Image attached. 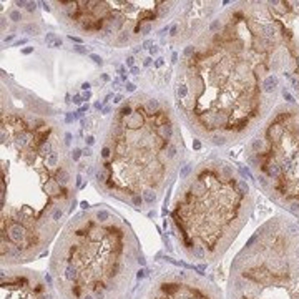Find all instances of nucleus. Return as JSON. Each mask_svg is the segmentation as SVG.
<instances>
[{
  "label": "nucleus",
  "instance_id": "nucleus-1",
  "mask_svg": "<svg viewBox=\"0 0 299 299\" xmlns=\"http://www.w3.org/2000/svg\"><path fill=\"white\" fill-rule=\"evenodd\" d=\"M60 145L55 125L23 113L2 115V166L25 176V181L2 179V264L37 258L75 208L70 160L60 166L48 161Z\"/></svg>",
  "mask_w": 299,
  "mask_h": 299
},
{
  "label": "nucleus",
  "instance_id": "nucleus-2",
  "mask_svg": "<svg viewBox=\"0 0 299 299\" xmlns=\"http://www.w3.org/2000/svg\"><path fill=\"white\" fill-rule=\"evenodd\" d=\"M138 244L130 228L111 216L82 213L58 238L50 271L63 299H120L131 284Z\"/></svg>",
  "mask_w": 299,
  "mask_h": 299
},
{
  "label": "nucleus",
  "instance_id": "nucleus-3",
  "mask_svg": "<svg viewBox=\"0 0 299 299\" xmlns=\"http://www.w3.org/2000/svg\"><path fill=\"white\" fill-rule=\"evenodd\" d=\"M181 135L168 106L150 111L146 95H136L123 103L110 123L105 145L110 158L98 161L108 173L103 184L108 194L131 201L145 189H165L176 166L181 165Z\"/></svg>",
  "mask_w": 299,
  "mask_h": 299
},
{
  "label": "nucleus",
  "instance_id": "nucleus-4",
  "mask_svg": "<svg viewBox=\"0 0 299 299\" xmlns=\"http://www.w3.org/2000/svg\"><path fill=\"white\" fill-rule=\"evenodd\" d=\"M238 181L229 165L205 161L181 183L171 223L188 259H214L234 238L248 196L239 191Z\"/></svg>",
  "mask_w": 299,
  "mask_h": 299
},
{
  "label": "nucleus",
  "instance_id": "nucleus-5",
  "mask_svg": "<svg viewBox=\"0 0 299 299\" xmlns=\"http://www.w3.org/2000/svg\"><path fill=\"white\" fill-rule=\"evenodd\" d=\"M299 229L286 223V233H266L261 228L246 243L243 254L233 264L238 276L233 281L234 299H299V256L288 259L291 239Z\"/></svg>",
  "mask_w": 299,
  "mask_h": 299
},
{
  "label": "nucleus",
  "instance_id": "nucleus-6",
  "mask_svg": "<svg viewBox=\"0 0 299 299\" xmlns=\"http://www.w3.org/2000/svg\"><path fill=\"white\" fill-rule=\"evenodd\" d=\"M140 299H218L213 289L188 271H166L151 279Z\"/></svg>",
  "mask_w": 299,
  "mask_h": 299
},
{
  "label": "nucleus",
  "instance_id": "nucleus-7",
  "mask_svg": "<svg viewBox=\"0 0 299 299\" xmlns=\"http://www.w3.org/2000/svg\"><path fill=\"white\" fill-rule=\"evenodd\" d=\"M2 299H53L47 286L32 271L2 272Z\"/></svg>",
  "mask_w": 299,
  "mask_h": 299
},
{
  "label": "nucleus",
  "instance_id": "nucleus-8",
  "mask_svg": "<svg viewBox=\"0 0 299 299\" xmlns=\"http://www.w3.org/2000/svg\"><path fill=\"white\" fill-rule=\"evenodd\" d=\"M141 198H143V201L146 205H153L156 199H158V193H156L155 189H145L143 193H141Z\"/></svg>",
  "mask_w": 299,
  "mask_h": 299
},
{
  "label": "nucleus",
  "instance_id": "nucleus-9",
  "mask_svg": "<svg viewBox=\"0 0 299 299\" xmlns=\"http://www.w3.org/2000/svg\"><path fill=\"white\" fill-rule=\"evenodd\" d=\"M23 32L30 33V35H37V33H40V28H38V25H35V23H28V25L23 27Z\"/></svg>",
  "mask_w": 299,
  "mask_h": 299
},
{
  "label": "nucleus",
  "instance_id": "nucleus-10",
  "mask_svg": "<svg viewBox=\"0 0 299 299\" xmlns=\"http://www.w3.org/2000/svg\"><path fill=\"white\" fill-rule=\"evenodd\" d=\"M238 188H239V191L243 194H248L249 193V186H248V183L244 181V179H239L238 181Z\"/></svg>",
  "mask_w": 299,
  "mask_h": 299
},
{
  "label": "nucleus",
  "instance_id": "nucleus-11",
  "mask_svg": "<svg viewBox=\"0 0 299 299\" xmlns=\"http://www.w3.org/2000/svg\"><path fill=\"white\" fill-rule=\"evenodd\" d=\"M189 171H191V165H184V166L181 168V171H179V178H181V179H184V178L189 175Z\"/></svg>",
  "mask_w": 299,
  "mask_h": 299
},
{
  "label": "nucleus",
  "instance_id": "nucleus-12",
  "mask_svg": "<svg viewBox=\"0 0 299 299\" xmlns=\"http://www.w3.org/2000/svg\"><path fill=\"white\" fill-rule=\"evenodd\" d=\"M10 20H13V22H20V20H22V15H20V12H18V10L10 12Z\"/></svg>",
  "mask_w": 299,
  "mask_h": 299
},
{
  "label": "nucleus",
  "instance_id": "nucleus-13",
  "mask_svg": "<svg viewBox=\"0 0 299 299\" xmlns=\"http://www.w3.org/2000/svg\"><path fill=\"white\" fill-rule=\"evenodd\" d=\"M73 50H75V52H78V53H82V55H87V52H88V50H87V47H83V45H75V47H73Z\"/></svg>",
  "mask_w": 299,
  "mask_h": 299
},
{
  "label": "nucleus",
  "instance_id": "nucleus-14",
  "mask_svg": "<svg viewBox=\"0 0 299 299\" xmlns=\"http://www.w3.org/2000/svg\"><path fill=\"white\" fill-rule=\"evenodd\" d=\"M61 43H63V42H61V38H57V40H53L52 43H48V47H52V48H60Z\"/></svg>",
  "mask_w": 299,
  "mask_h": 299
},
{
  "label": "nucleus",
  "instance_id": "nucleus-15",
  "mask_svg": "<svg viewBox=\"0 0 299 299\" xmlns=\"http://www.w3.org/2000/svg\"><path fill=\"white\" fill-rule=\"evenodd\" d=\"M35 8H37V3H35V2H28L27 3V10L28 12H33Z\"/></svg>",
  "mask_w": 299,
  "mask_h": 299
},
{
  "label": "nucleus",
  "instance_id": "nucleus-16",
  "mask_svg": "<svg viewBox=\"0 0 299 299\" xmlns=\"http://www.w3.org/2000/svg\"><path fill=\"white\" fill-rule=\"evenodd\" d=\"M90 57H91V60H93L95 63H98V65H101V63H103L101 57H98V55H90Z\"/></svg>",
  "mask_w": 299,
  "mask_h": 299
},
{
  "label": "nucleus",
  "instance_id": "nucleus-17",
  "mask_svg": "<svg viewBox=\"0 0 299 299\" xmlns=\"http://www.w3.org/2000/svg\"><path fill=\"white\" fill-rule=\"evenodd\" d=\"M80 153H82V151H80L78 148H75V150H73V153H72V158H73V160H78V158H80Z\"/></svg>",
  "mask_w": 299,
  "mask_h": 299
},
{
  "label": "nucleus",
  "instance_id": "nucleus-18",
  "mask_svg": "<svg viewBox=\"0 0 299 299\" xmlns=\"http://www.w3.org/2000/svg\"><path fill=\"white\" fill-rule=\"evenodd\" d=\"M126 65H130L131 68L135 66V57H128V58H126Z\"/></svg>",
  "mask_w": 299,
  "mask_h": 299
},
{
  "label": "nucleus",
  "instance_id": "nucleus-19",
  "mask_svg": "<svg viewBox=\"0 0 299 299\" xmlns=\"http://www.w3.org/2000/svg\"><path fill=\"white\" fill-rule=\"evenodd\" d=\"M282 95H284V98L288 100V101H291V103H293V101H294V98H293V96H291V95L288 93V91H286V90H284V91H282Z\"/></svg>",
  "mask_w": 299,
  "mask_h": 299
},
{
  "label": "nucleus",
  "instance_id": "nucleus-20",
  "mask_svg": "<svg viewBox=\"0 0 299 299\" xmlns=\"http://www.w3.org/2000/svg\"><path fill=\"white\" fill-rule=\"evenodd\" d=\"M82 155H85V156H91V150H90V148H85V150L82 151Z\"/></svg>",
  "mask_w": 299,
  "mask_h": 299
},
{
  "label": "nucleus",
  "instance_id": "nucleus-21",
  "mask_svg": "<svg viewBox=\"0 0 299 299\" xmlns=\"http://www.w3.org/2000/svg\"><path fill=\"white\" fill-rule=\"evenodd\" d=\"M126 90L128 91H133V90H135V85H133V83H126Z\"/></svg>",
  "mask_w": 299,
  "mask_h": 299
},
{
  "label": "nucleus",
  "instance_id": "nucleus-22",
  "mask_svg": "<svg viewBox=\"0 0 299 299\" xmlns=\"http://www.w3.org/2000/svg\"><path fill=\"white\" fill-rule=\"evenodd\" d=\"M193 146H194V150H199V148H201V143H199L198 140H194V143H193Z\"/></svg>",
  "mask_w": 299,
  "mask_h": 299
},
{
  "label": "nucleus",
  "instance_id": "nucleus-23",
  "mask_svg": "<svg viewBox=\"0 0 299 299\" xmlns=\"http://www.w3.org/2000/svg\"><path fill=\"white\" fill-rule=\"evenodd\" d=\"M150 52H151L153 55H155V53H158V47H155V45H153V47H150Z\"/></svg>",
  "mask_w": 299,
  "mask_h": 299
},
{
  "label": "nucleus",
  "instance_id": "nucleus-24",
  "mask_svg": "<svg viewBox=\"0 0 299 299\" xmlns=\"http://www.w3.org/2000/svg\"><path fill=\"white\" fill-rule=\"evenodd\" d=\"M131 73H133V75H138V73H140V68H138V66H133V68H131Z\"/></svg>",
  "mask_w": 299,
  "mask_h": 299
},
{
  "label": "nucleus",
  "instance_id": "nucleus-25",
  "mask_svg": "<svg viewBox=\"0 0 299 299\" xmlns=\"http://www.w3.org/2000/svg\"><path fill=\"white\" fill-rule=\"evenodd\" d=\"M90 96H91V93H90V91H87V93H85V95H83V96H82V98H83V101H87V100H88V98H90Z\"/></svg>",
  "mask_w": 299,
  "mask_h": 299
},
{
  "label": "nucleus",
  "instance_id": "nucleus-26",
  "mask_svg": "<svg viewBox=\"0 0 299 299\" xmlns=\"http://www.w3.org/2000/svg\"><path fill=\"white\" fill-rule=\"evenodd\" d=\"M121 100H123V96H121V95H116V98L113 100V101H115V103H120Z\"/></svg>",
  "mask_w": 299,
  "mask_h": 299
},
{
  "label": "nucleus",
  "instance_id": "nucleus-27",
  "mask_svg": "<svg viewBox=\"0 0 299 299\" xmlns=\"http://www.w3.org/2000/svg\"><path fill=\"white\" fill-rule=\"evenodd\" d=\"M25 42H27V40H20V42H15V43H13V47H20V45H23Z\"/></svg>",
  "mask_w": 299,
  "mask_h": 299
},
{
  "label": "nucleus",
  "instance_id": "nucleus-28",
  "mask_svg": "<svg viewBox=\"0 0 299 299\" xmlns=\"http://www.w3.org/2000/svg\"><path fill=\"white\" fill-rule=\"evenodd\" d=\"M68 38L72 40V42H80V38L78 37H73V35H68Z\"/></svg>",
  "mask_w": 299,
  "mask_h": 299
},
{
  "label": "nucleus",
  "instance_id": "nucleus-29",
  "mask_svg": "<svg viewBox=\"0 0 299 299\" xmlns=\"http://www.w3.org/2000/svg\"><path fill=\"white\" fill-rule=\"evenodd\" d=\"M161 65H163V58H158L156 63H155V66H161Z\"/></svg>",
  "mask_w": 299,
  "mask_h": 299
},
{
  "label": "nucleus",
  "instance_id": "nucleus-30",
  "mask_svg": "<svg viewBox=\"0 0 299 299\" xmlns=\"http://www.w3.org/2000/svg\"><path fill=\"white\" fill-rule=\"evenodd\" d=\"M88 110V105H85V106H82V108H80V111H78V113H85V111Z\"/></svg>",
  "mask_w": 299,
  "mask_h": 299
},
{
  "label": "nucleus",
  "instance_id": "nucleus-31",
  "mask_svg": "<svg viewBox=\"0 0 299 299\" xmlns=\"http://www.w3.org/2000/svg\"><path fill=\"white\" fill-rule=\"evenodd\" d=\"M93 141H95L93 136H88V138H87V143H88V145H93Z\"/></svg>",
  "mask_w": 299,
  "mask_h": 299
},
{
  "label": "nucleus",
  "instance_id": "nucleus-32",
  "mask_svg": "<svg viewBox=\"0 0 299 299\" xmlns=\"http://www.w3.org/2000/svg\"><path fill=\"white\" fill-rule=\"evenodd\" d=\"M82 88H85V90H88V88H90V83H88V82H87V83H83V85H82Z\"/></svg>",
  "mask_w": 299,
  "mask_h": 299
},
{
  "label": "nucleus",
  "instance_id": "nucleus-33",
  "mask_svg": "<svg viewBox=\"0 0 299 299\" xmlns=\"http://www.w3.org/2000/svg\"><path fill=\"white\" fill-rule=\"evenodd\" d=\"M32 50H33L32 47H28V48H25V50H23V53H30V52H32Z\"/></svg>",
  "mask_w": 299,
  "mask_h": 299
},
{
  "label": "nucleus",
  "instance_id": "nucleus-34",
  "mask_svg": "<svg viewBox=\"0 0 299 299\" xmlns=\"http://www.w3.org/2000/svg\"><path fill=\"white\" fill-rule=\"evenodd\" d=\"M95 108H96V110H100V108H101V103H98V101H96V103H95Z\"/></svg>",
  "mask_w": 299,
  "mask_h": 299
}]
</instances>
